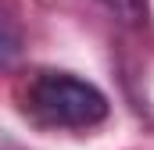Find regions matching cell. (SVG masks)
I'll use <instances>...</instances> for the list:
<instances>
[{"label": "cell", "instance_id": "cell-1", "mask_svg": "<svg viewBox=\"0 0 154 150\" xmlns=\"http://www.w3.org/2000/svg\"><path fill=\"white\" fill-rule=\"evenodd\" d=\"M22 111L29 122L43 129H75L86 132L108 118V97L72 72H43L29 75L22 86Z\"/></svg>", "mask_w": 154, "mask_h": 150}, {"label": "cell", "instance_id": "cell-2", "mask_svg": "<svg viewBox=\"0 0 154 150\" xmlns=\"http://www.w3.org/2000/svg\"><path fill=\"white\" fill-rule=\"evenodd\" d=\"M18 54H22V29H18V22L0 7V68L14 64Z\"/></svg>", "mask_w": 154, "mask_h": 150}, {"label": "cell", "instance_id": "cell-3", "mask_svg": "<svg viewBox=\"0 0 154 150\" xmlns=\"http://www.w3.org/2000/svg\"><path fill=\"white\" fill-rule=\"evenodd\" d=\"M108 7L122 22H143V14H147V0H108Z\"/></svg>", "mask_w": 154, "mask_h": 150}, {"label": "cell", "instance_id": "cell-4", "mask_svg": "<svg viewBox=\"0 0 154 150\" xmlns=\"http://www.w3.org/2000/svg\"><path fill=\"white\" fill-rule=\"evenodd\" d=\"M0 150H25V147H22L18 140H11V136H7V132L0 129Z\"/></svg>", "mask_w": 154, "mask_h": 150}]
</instances>
